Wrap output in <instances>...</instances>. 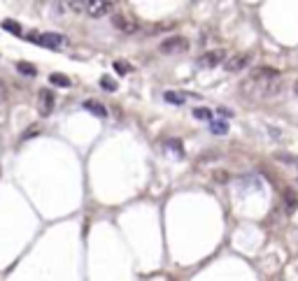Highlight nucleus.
I'll list each match as a JSON object with an SVG mask.
<instances>
[{
    "label": "nucleus",
    "mask_w": 298,
    "mask_h": 281,
    "mask_svg": "<svg viewBox=\"0 0 298 281\" xmlns=\"http://www.w3.org/2000/svg\"><path fill=\"white\" fill-rule=\"evenodd\" d=\"M280 84V72L272 68H254L249 72V77L242 81V93L252 100H263V98L272 96Z\"/></svg>",
    "instance_id": "nucleus-1"
},
{
    "label": "nucleus",
    "mask_w": 298,
    "mask_h": 281,
    "mask_svg": "<svg viewBox=\"0 0 298 281\" xmlns=\"http://www.w3.org/2000/svg\"><path fill=\"white\" fill-rule=\"evenodd\" d=\"M28 40H33L35 44H40V47H47V49H61V47H65V37L59 35V33H42V35H37V33H28Z\"/></svg>",
    "instance_id": "nucleus-2"
},
{
    "label": "nucleus",
    "mask_w": 298,
    "mask_h": 281,
    "mask_svg": "<svg viewBox=\"0 0 298 281\" xmlns=\"http://www.w3.org/2000/svg\"><path fill=\"white\" fill-rule=\"evenodd\" d=\"M161 53H175V51H186L189 49V40L186 37H179V35H173L161 42Z\"/></svg>",
    "instance_id": "nucleus-3"
},
{
    "label": "nucleus",
    "mask_w": 298,
    "mask_h": 281,
    "mask_svg": "<svg viewBox=\"0 0 298 281\" xmlns=\"http://www.w3.org/2000/svg\"><path fill=\"white\" fill-rule=\"evenodd\" d=\"M54 102H56L54 91H49V88H40V93H37V107H40V114H42V116L52 114V112H54Z\"/></svg>",
    "instance_id": "nucleus-4"
},
{
    "label": "nucleus",
    "mask_w": 298,
    "mask_h": 281,
    "mask_svg": "<svg viewBox=\"0 0 298 281\" xmlns=\"http://www.w3.org/2000/svg\"><path fill=\"white\" fill-rule=\"evenodd\" d=\"M247 65H252V53L242 51V53H238V56H233V58H228L224 68L228 72H240V70H245Z\"/></svg>",
    "instance_id": "nucleus-5"
},
{
    "label": "nucleus",
    "mask_w": 298,
    "mask_h": 281,
    "mask_svg": "<svg viewBox=\"0 0 298 281\" xmlns=\"http://www.w3.org/2000/svg\"><path fill=\"white\" fill-rule=\"evenodd\" d=\"M112 26L117 28V30H121V33H135L138 30V21L131 17H126V14H114L112 17Z\"/></svg>",
    "instance_id": "nucleus-6"
},
{
    "label": "nucleus",
    "mask_w": 298,
    "mask_h": 281,
    "mask_svg": "<svg viewBox=\"0 0 298 281\" xmlns=\"http://www.w3.org/2000/svg\"><path fill=\"white\" fill-rule=\"evenodd\" d=\"M114 5L112 2H107V0H91V2H84V9H87L91 17H103L107 14Z\"/></svg>",
    "instance_id": "nucleus-7"
},
{
    "label": "nucleus",
    "mask_w": 298,
    "mask_h": 281,
    "mask_svg": "<svg viewBox=\"0 0 298 281\" xmlns=\"http://www.w3.org/2000/svg\"><path fill=\"white\" fill-rule=\"evenodd\" d=\"M224 56H226V53L221 51V49H212V51L203 53L201 58H198V63H201L203 68H214V65H219V63L224 61Z\"/></svg>",
    "instance_id": "nucleus-8"
},
{
    "label": "nucleus",
    "mask_w": 298,
    "mask_h": 281,
    "mask_svg": "<svg viewBox=\"0 0 298 281\" xmlns=\"http://www.w3.org/2000/svg\"><path fill=\"white\" fill-rule=\"evenodd\" d=\"M284 209H287V214H289V216L298 209V193H296V191H291V188H287V191H284Z\"/></svg>",
    "instance_id": "nucleus-9"
},
{
    "label": "nucleus",
    "mask_w": 298,
    "mask_h": 281,
    "mask_svg": "<svg viewBox=\"0 0 298 281\" xmlns=\"http://www.w3.org/2000/svg\"><path fill=\"white\" fill-rule=\"evenodd\" d=\"M82 107H84L87 112H91L93 116H98V119H105L107 116L105 105H100V102H96V100H87V102H82Z\"/></svg>",
    "instance_id": "nucleus-10"
},
{
    "label": "nucleus",
    "mask_w": 298,
    "mask_h": 281,
    "mask_svg": "<svg viewBox=\"0 0 298 281\" xmlns=\"http://www.w3.org/2000/svg\"><path fill=\"white\" fill-rule=\"evenodd\" d=\"M163 149L170 151L175 158H182V156H184V147H182V142H179V140H173V137L163 142Z\"/></svg>",
    "instance_id": "nucleus-11"
},
{
    "label": "nucleus",
    "mask_w": 298,
    "mask_h": 281,
    "mask_svg": "<svg viewBox=\"0 0 298 281\" xmlns=\"http://www.w3.org/2000/svg\"><path fill=\"white\" fill-rule=\"evenodd\" d=\"M210 132H214V135H226V132H228V121H224V119H212V121H210Z\"/></svg>",
    "instance_id": "nucleus-12"
},
{
    "label": "nucleus",
    "mask_w": 298,
    "mask_h": 281,
    "mask_svg": "<svg viewBox=\"0 0 298 281\" xmlns=\"http://www.w3.org/2000/svg\"><path fill=\"white\" fill-rule=\"evenodd\" d=\"M163 100L170 102V105H184V96L177 93V91H166V93H163Z\"/></svg>",
    "instance_id": "nucleus-13"
},
{
    "label": "nucleus",
    "mask_w": 298,
    "mask_h": 281,
    "mask_svg": "<svg viewBox=\"0 0 298 281\" xmlns=\"http://www.w3.org/2000/svg\"><path fill=\"white\" fill-rule=\"evenodd\" d=\"M49 81H52V84H56V86H61V88L70 86V79H68L65 75H61V72H52V75H49Z\"/></svg>",
    "instance_id": "nucleus-14"
},
{
    "label": "nucleus",
    "mask_w": 298,
    "mask_h": 281,
    "mask_svg": "<svg viewBox=\"0 0 298 281\" xmlns=\"http://www.w3.org/2000/svg\"><path fill=\"white\" fill-rule=\"evenodd\" d=\"M17 70L21 72V75H28V77H35V75H37L35 65H33V63H26V61H19L17 63Z\"/></svg>",
    "instance_id": "nucleus-15"
},
{
    "label": "nucleus",
    "mask_w": 298,
    "mask_h": 281,
    "mask_svg": "<svg viewBox=\"0 0 298 281\" xmlns=\"http://www.w3.org/2000/svg\"><path fill=\"white\" fill-rule=\"evenodd\" d=\"M193 119H198V121H212L214 116H212V112L208 107H196L193 109Z\"/></svg>",
    "instance_id": "nucleus-16"
},
{
    "label": "nucleus",
    "mask_w": 298,
    "mask_h": 281,
    "mask_svg": "<svg viewBox=\"0 0 298 281\" xmlns=\"http://www.w3.org/2000/svg\"><path fill=\"white\" fill-rule=\"evenodd\" d=\"M2 28H5L7 33H12V35H24L21 26H19L17 21H12V19H5V21H2Z\"/></svg>",
    "instance_id": "nucleus-17"
},
{
    "label": "nucleus",
    "mask_w": 298,
    "mask_h": 281,
    "mask_svg": "<svg viewBox=\"0 0 298 281\" xmlns=\"http://www.w3.org/2000/svg\"><path fill=\"white\" fill-rule=\"evenodd\" d=\"M114 72H117V75H128V72H131V65L126 61H117L114 63Z\"/></svg>",
    "instance_id": "nucleus-18"
},
{
    "label": "nucleus",
    "mask_w": 298,
    "mask_h": 281,
    "mask_svg": "<svg viewBox=\"0 0 298 281\" xmlns=\"http://www.w3.org/2000/svg\"><path fill=\"white\" fill-rule=\"evenodd\" d=\"M100 86L105 88V91H110V93H112V91H117V84H114L112 77H103V79H100Z\"/></svg>",
    "instance_id": "nucleus-19"
},
{
    "label": "nucleus",
    "mask_w": 298,
    "mask_h": 281,
    "mask_svg": "<svg viewBox=\"0 0 298 281\" xmlns=\"http://www.w3.org/2000/svg\"><path fill=\"white\" fill-rule=\"evenodd\" d=\"M212 179H214V181H219V184H224V181H228V172L219 170V172H214V175H212Z\"/></svg>",
    "instance_id": "nucleus-20"
},
{
    "label": "nucleus",
    "mask_w": 298,
    "mask_h": 281,
    "mask_svg": "<svg viewBox=\"0 0 298 281\" xmlns=\"http://www.w3.org/2000/svg\"><path fill=\"white\" fill-rule=\"evenodd\" d=\"M294 91H296V96H298V81H296V84H294Z\"/></svg>",
    "instance_id": "nucleus-21"
}]
</instances>
